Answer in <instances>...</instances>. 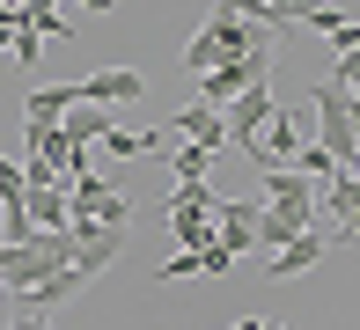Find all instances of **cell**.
I'll return each mask as SVG.
<instances>
[{"label": "cell", "instance_id": "obj_1", "mask_svg": "<svg viewBox=\"0 0 360 330\" xmlns=\"http://www.w3.org/2000/svg\"><path fill=\"white\" fill-rule=\"evenodd\" d=\"M257 81H272V44H257V52L221 59L214 74H199V103H206V110H228L243 88H257Z\"/></svg>", "mask_w": 360, "mask_h": 330}, {"label": "cell", "instance_id": "obj_2", "mask_svg": "<svg viewBox=\"0 0 360 330\" xmlns=\"http://www.w3.org/2000/svg\"><path fill=\"white\" fill-rule=\"evenodd\" d=\"M257 191H265V213L287 227H316V184L302 169H257Z\"/></svg>", "mask_w": 360, "mask_h": 330}, {"label": "cell", "instance_id": "obj_3", "mask_svg": "<svg viewBox=\"0 0 360 330\" xmlns=\"http://www.w3.org/2000/svg\"><path fill=\"white\" fill-rule=\"evenodd\" d=\"M302 147H309V110L302 103H280V110H272V118H265V132H257V147H250V154H257V169H294V154H302Z\"/></svg>", "mask_w": 360, "mask_h": 330}, {"label": "cell", "instance_id": "obj_4", "mask_svg": "<svg viewBox=\"0 0 360 330\" xmlns=\"http://www.w3.org/2000/svg\"><path fill=\"white\" fill-rule=\"evenodd\" d=\"M272 110H280V103H272V81H257V88H243L236 103L221 110V118H228V147H243V154H250V147H257V132H265V118H272Z\"/></svg>", "mask_w": 360, "mask_h": 330}, {"label": "cell", "instance_id": "obj_5", "mask_svg": "<svg viewBox=\"0 0 360 330\" xmlns=\"http://www.w3.org/2000/svg\"><path fill=\"white\" fill-rule=\"evenodd\" d=\"M147 81L133 74V66H103V74L74 81V103H96V110H118V103H140Z\"/></svg>", "mask_w": 360, "mask_h": 330}, {"label": "cell", "instance_id": "obj_6", "mask_svg": "<svg viewBox=\"0 0 360 330\" xmlns=\"http://www.w3.org/2000/svg\"><path fill=\"white\" fill-rule=\"evenodd\" d=\"M257 198H221V213H214V235H221V250L228 257H243V250H257Z\"/></svg>", "mask_w": 360, "mask_h": 330}, {"label": "cell", "instance_id": "obj_7", "mask_svg": "<svg viewBox=\"0 0 360 330\" xmlns=\"http://www.w3.org/2000/svg\"><path fill=\"white\" fill-rule=\"evenodd\" d=\"M214 213L221 206H184V198H176L169 191V235H176V250H191V257H199V250H214Z\"/></svg>", "mask_w": 360, "mask_h": 330}, {"label": "cell", "instance_id": "obj_8", "mask_svg": "<svg viewBox=\"0 0 360 330\" xmlns=\"http://www.w3.org/2000/svg\"><path fill=\"white\" fill-rule=\"evenodd\" d=\"M323 257H331V235H316V227H309V235H294L287 250L265 257V279H302V272H316Z\"/></svg>", "mask_w": 360, "mask_h": 330}, {"label": "cell", "instance_id": "obj_9", "mask_svg": "<svg viewBox=\"0 0 360 330\" xmlns=\"http://www.w3.org/2000/svg\"><path fill=\"white\" fill-rule=\"evenodd\" d=\"M81 286H89V272H74V264H67V272H59V279H44V286L15 293V316H52V308H67V301H74Z\"/></svg>", "mask_w": 360, "mask_h": 330}, {"label": "cell", "instance_id": "obj_10", "mask_svg": "<svg viewBox=\"0 0 360 330\" xmlns=\"http://www.w3.org/2000/svg\"><path fill=\"white\" fill-rule=\"evenodd\" d=\"M169 132H184L191 147H214V154L228 147V118H221V110H206V103H184V110L169 118Z\"/></svg>", "mask_w": 360, "mask_h": 330}, {"label": "cell", "instance_id": "obj_11", "mask_svg": "<svg viewBox=\"0 0 360 330\" xmlns=\"http://www.w3.org/2000/svg\"><path fill=\"white\" fill-rule=\"evenodd\" d=\"M67 110H74V81H59V88H30L22 118H30V125H59Z\"/></svg>", "mask_w": 360, "mask_h": 330}, {"label": "cell", "instance_id": "obj_12", "mask_svg": "<svg viewBox=\"0 0 360 330\" xmlns=\"http://www.w3.org/2000/svg\"><path fill=\"white\" fill-rule=\"evenodd\" d=\"M206 169H214V147H191V140L169 147V184H206Z\"/></svg>", "mask_w": 360, "mask_h": 330}, {"label": "cell", "instance_id": "obj_13", "mask_svg": "<svg viewBox=\"0 0 360 330\" xmlns=\"http://www.w3.org/2000/svg\"><path fill=\"white\" fill-rule=\"evenodd\" d=\"M67 191H74V198H67V220H96V213H103V198L118 191V184H103V176H74Z\"/></svg>", "mask_w": 360, "mask_h": 330}, {"label": "cell", "instance_id": "obj_14", "mask_svg": "<svg viewBox=\"0 0 360 330\" xmlns=\"http://www.w3.org/2000/svg\"><path fill=\"white\" fill-rule=\"evenodd\" d=\"M30 227H37V235H59V227H67V198L59 191H30Z\"/></svg>", "mask_w": 360, "mask_h": 330}, {"label": "cell", "instance_id": "obj_15", "mask_svg": "<svg viewBox=\"0 0 360 330\" xmlns=\"http://www.w3.org/2000/svg\"><path fill=\"white\" fill-rule=\"evenodd\" d=\"M191 272H206V257L176 250V257H162V264H155V272H147V279H155V286H176V279H191Z\"/></svg>", "mask_w": 360, "mask_h": 330}, {"label": "cell", "instance_id": "obj_16", "mask_svg": "<svg viewBox=\"0 0 360 330\" xmlns=\"http://www.w3.org/2000/svg\"><path fill=\"white\" fill-rule=\"evenodd\" d=\"M294 169H302V176H309V184H331V176H338V161H331V154H323V147H316V140H309V147H302V154H294Z\"/></svg>", "mask_w": 360, "mask_h": 330}, {"label": "cell", "instance_id": "obj_17", "mask_svg": "<svg viewBox=\"0 0 360 330\" xmlns=\"http://www.w3.org/2000/svg\"><path fill=\"white\" fill-rule=\"evenodd\" d=\"M96 227H133V198L110 191V198H103V213H96Z\"/></svg>", "mask_w": 360, "mask_h": 330}, {"label": "cell", "instance_id": "obj_18", "mask_svg": "<svg viewBox=\"0 0 360 330\" xmlns=\"http://www.w3.org/2000/svg\"><path fill=\"white\" fill-rule=\"evenodd\" d=\"M331 81H338V88H360V44H353V52H338V66H331Z\"/></svg>", "mask_w": 360, "mask_h": 330}, {"label": "cell", "instance_id": "obj_19", "mask_svg": "<svg viewBox=\"0 0 360 330\" xmlns=\"http://www.w3.org/2000/svg\"><path fill=\"white\" fill-rule=\"evenodd\" d=\"M346 22H353V15H338V8H331V0H323V8H316V15H309V29H323V37H338V29H346Z\"/></svg>", "mask_w": 360, "mask_h": 330}, {"label": "cell", "instance_id": "obj_20", "mask_svg": "<svg viewBox=\"0 0 360 330\" xmlns=\"http://www.w3.org/2000/svg\"><path fill=\"white\" fill-rule=\"evenodd\" d=\"M265 8H272V15H287V22H309L323 0H265Z\"/></svg>", "mask_w": 360, "mask_h": 330}, {"label": "cell", "instance_id": "obj_21", "mask_svg": "<svg viewBox=\"0 0 360 330\" xmlns=\"http://www.w3.org/2000/svg\"><path fill=\"white\" fill-rule=\"evenodd\" d=\"M37 44H44V37H30V29H22V37L8 44V59H15V66H37Z\"/></svg>", "mask_w": 360, "mask_h": 330}, {"label": "cell", "instance_id": "obj_22", "mask_svg": "<svg viewBox=\"0 0 360 330\" xmlns=\"http://www.w3.org/2000/svg\"><path fill=\"white\" fill-rule=\"evenodd\" d=\"M15 37H22V8H0V52H8Z\"/></svg>", "mask_w": 360, "mask_h": 330}, {"label": "cell", "instance_id": "obj_23", "mask_svg": "<svg viewBox=\"0 0 360 330\" xmlns=\"http://www.w3.org/2000/svg\"><path fill=\"white\" fill-rule=\"evenodd\" d=\"M346 118H353V132H360V88H353V95H346Z\"/></svg>", "mask_w": 360, "mask_h": 330}, {"label": "cell", "instance_id": "obj_24", "mask_svg": "<svg viewBox=\"0 0 360 330\" xmlns=\"http://www.w3.org/2000/svg\"><path fill=\"white\" fill-rule=\"evenodd\" d=\"M236 330H272V316H243V323H236Z\"/></svg>", "mask_w": 360, "mask_h": 330}, {"label": "cell", "instance_id": "obj_25", "mask_svg": "<svg viewBox=\"0 0 360 330\" xmlns=\"http://www.w3.org/2000/svg\"><path fill=\"white\" fill-rule=\"evenodd\" d=\"M0 8H30V0H0Z\"/></svg>", "mask_w": 360, "mask_h": 330}]
</instances>
